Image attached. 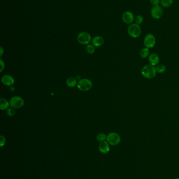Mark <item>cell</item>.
Masks as SVG:
<instances>
[{
	"label": "cell",
	"mask_w": 179,
	"mask_h": 179,
	"mask_svg": "<svg viewBox=\"0 0 179 179\" xmlns=\"http://www.w3.org/2000/svg\"><path fill=\"white\" fill-rule=\"evenodd\" d=\"M156 73H163L166 71V67L163 64L158 65L156 67Z\"/></svg>",
	"instance_id": "obj_19"
},
{
	"label": "cell",
	"mask_w": 179,
	"mask_h": 179,
	"mask_svg": "<svg viewBox=\"0 0 179 179\" xmlns=\"http://www.w3.org/2000/svg\"><path fill=\"white\" fill-rule=\"evenodd\" d=\"M92 38L90 35L87 32H81L77 36V40L82 45H88L91 42Z\"/></svg>",
	"instance_id": "obj_8"
},
{
	"label": "cell",
	"mask_w": 179,
	"mask_h": 179,
	"mask_svg": "<svg viewBox=\"0 0 179 179\" xmlns=\"http://www.w3.org/2000/svg\"><path fill=\"white\" fill-rule=\"evenodd\" d=\"M0 65H1V69H0V72H2L4 70L5 68V63L4 61H3L2 59H0Z\"/></svg>",
	"instance_id": "obj_25"
},
{
	"label": "cell",
	"mask_w": 179,
	"mask_h": 179,
	"mask_svg": "<svg viewBox=\"0 0 179 179\" xmlns=\"http://www.w3.org/2000/svg\"><path fill=\"white\" fill-rule=\"evenodd\" d=\"M174 179H179V177H177V178H175Z\"/></svg>",
	"instance_id": "obj_27"
},
{
	"label": "cell",
	"mask_w": 179,
	"mask_h": 179,
	"mask_svg": "<svg viewBox=\"0 0 179 179\" xmlns=\"http://www.w3.org/2000/svg\"><path fill=\"white\" fill-rule=\"evenodd\" d=\"M160 61V58L159 56L156 53H151L149 56V61L151 65L153 66H156L158 65Z\"/></svg>",
	"instance_id": "obj_12"
},
{
	"label": "cell",
	"mask_w": 179,
	"mask_h": 179,
	"mask_svg": "<svg viewBox=\"0 0 179 179\" xmlns=\"http://www.w3.org/2000/svg\"><path fill=\"white\" fill-rule=\"evenodd\" d=\"M160 1L161 0H149V2L153 6L158 5L160 4Z\"/></svg>",
	"instance_id": "obj_24"
},
{
	"label": "cell",
	"mask_w": 179,
	"mask_h": 179,
	"mask_svg": "<svg viewBox=\"0 0 179 179\" xmlns=\"http://www.w3.org/2000/svg\"><path fill=\"white\" fill-rule=\"evenodd\" d=\"M135 16H134L133 13L131 11L125 12L122 15V21L128 25H130L134 23V19Z\"/></svg>",
	"instance_id": "obj_9"
},
{
	"label": "cell",
	"mask_w": 179,
	"mask_h": 179,
	"mask_svg": "<svg viewBox=\"0 0 179 179\" xmlns=\"http://www.w3.org/2000/svg\"><path fill=\"white\" fill-rule=\"evenodd\" d=\"M139 54L141 57L146 58L150 56V50L147 48H143L140 51Z\"/></svg>",
	"instance_id": "obj_17"
},
{
	"label": "cell",
	"mask_w": 179,
	"mask_h": 179,
	"mask_svg": "<svg viewBox=\"0 0 179 179\" xmlns=\"http://www.w3.org/2000/svg\"><path fill=\"white\" fill-rule=\"evenodd\" d=\"M93 83L91 80L88 79H82L77 83V88L82 91H87L91 89Z\"/></svg>",
	"instance_id": "obj_3"
},
{
	"label": "cell",
	"mask_w": 179,
	"mask_h": 179,
	"mask_svg": "<svg viewBox=\"0 0 179 179\" xmlns=\"http://www.w3.org/2000/svg\"><path fill=\"white\" fill-rule=\"evenodd\" d=\"M127 32L129 35L132 38H138L141 35V27L137 24L132 23L129 25L127 29Z\"/></svg>",
	"instance_id": "obj_2"
},
{
	"label": "cell",
	"mask_w": 179,
	"mask_h": 179,
	"mask_svg": "<svg viewBox=\"0 0 179 179\" xmlns=\"http://www.w3.org/2000/svg\"><path fill=\"white\" fill-rule=\"evenodd\" d=\"M99 150L103 154H106L110 151V144L107 141L100 142L99 145Z\"/></svg>",
	"instance_id": "obj_10"
},
{
	"label": "cell",
	"mask_w": 179,
	"mask_h": 179,
	"mask_svg": "<svg viewBox=\"0 0 179 179\" xmlns=\"http://www.w3.org/2000/svg\"><path fill=\"white\" fill-rule=\"evenodd\" d=\"M156 67L151 65L145 66L141 69V74L145 78L149 79H153L156 76Z\"/></svg>",
	"instance_id": "obj_1"
},
{
	"label": "cell",
	"mask_w": 179,
	"mask_h": 179,
	"mask_svg": "<svg viewBox=\"0 0 179 179\" xmlns=\"http://www.w3.org/2000/svg\"><path fill=\"white\" fill-rule=\"evenodd\" d=\"M174 1V0H161L160 5L162 8H169L173 4Z\"/></svg>",
	"instance_id": "obj_15"
},
{
	"label": "cell",
	"mask_w": 179,
	"mask_h": 179,
	"mask_svg": "<svg viewBox=\"0 0 179 179\" xmlns=\"http://www.w3.org/2000/svg\"><path fill=\"white\" fill-rule=\"evenodd\" d=\"M2 82L6 86H12L14 83V79L10 75H4L2 76Z\"/></svg>",
	"instance_id": "obj_11"
},
{
	"label": "cell",
	"mask_w": 179,
	"mask_h": 179,
	"mask_svg": "<svg viewBox=\"0 0 179 179\" xmlns=\"http://www.w3.org/2000/svg\"><path fill=\"white\" fill-rule=\"evenodd\" d=\"M24 104L23 99L19 96H14L10 100V106L14 109H20L23 107Z\"/></svg>",
	"instance_id": "obj_7"
},
{
	"label": "cell",
	"mask_w": 179,
	"mask_h": 179,
	"mask_svg": "<svg viewBox=\"0 0 179 179\" xmlns=\"http://www.w3.org/2000/svg\"><path fill=\"white\" fill-rule=\"evenodd\" d=\"M9 106H10V103L7 101V100L4 98H1L0 99V109L2 110H8Z\"/></svg>",
	"instance_id": "obj_14"
},
{
	"label": "cell",
	"mask_w": 179,
	"mask_h": 179,
	"mask_svg": "<svg viewBox=\"0 0 179 179\" xmlns=\"http://www.w3.org/2000/svg\"><path fill=\"white\" fill-rule=\"evenodd\" d=\"M104 43V39L101 36H97L93 37L92 40V44L95 47H100L102 46Z\"/></svg>",
	"instance_id": "obj_13"
},
{
	"label": "cell",
	"mask_w": 179,
	"mask_h": 179,
	"mask_svg": "<svg viewBox=\"0 0 179 179\" xmlns=\"http://www.w3.org/2000/svg\"><path fill=\"white\" fill-rule=\"evenodd\" d=\"M156 42V38L154 35L153 34H148L143 39V44L145 47L151 49L154 47Z\"/></svg>",
	"instance_id": "obj_4"
},
{
	"label": "cell",
	"mask_w": 179,
	"mask_h": 179,
	"mask_svg": "<svg viewBox=\"0 0 179 179\" xmlns=\"http://www.w3.org/2000/svg\"><path fill=\"white\" fill-rule=\"evenodd\" d=\"M15 114H16L15 109L12 108V107H11V108H9L7 110V115H8V116L12 117V116H14Z\"/></svg>",
	"instance_id": "obj_22"
},
{
	"label": "cell",
	"mask_w": 179,
	"mask_h": 179,
	"mask_svg": "<svg viewBox=\"0 0 179 179\" xmlns=\"http://www.w3.org/2000/svg\"><path fill=\"white\" fill-rule=\"evenodd\" d=\"M107 136L105 133H100L97 136V140L99 142H102V141H106L107 139Z\"/></svg>",
	"instance_id": "obj_21"
},
{
	"label": "cell",
	"mask_w": 179,
	"mask_h": 179,
	"mask_svg": "<svg viewBox=\"0 0 179 179\" xmlns=\"http://www.w3.org/2000/svg\"><path fill=\"white\" fill-rule=\"evenodd\" d=\"M6 143L5 138L3 136H0V146L2 147L4 146Z\"/></svg>",
	"instance_id": "obj_23"
},
{
	"label": "cell",
	"mask_w": 179,
	"mask_h": 179,
	"mask_svg": "<svg viewBox=\"0 0 179 179\" xmlns=\"http://www.w3.org/2000/svg\"><path fill=\"white\" fill-rule=\"evenodd\" d=\"M150 14L153 19H160L163 14V10L160 5L153 6L151 10Z\"/></svg>",
	"instance_id": "obj_6"
},
{
	"label": "cell",
	"mask_w": 179,
	"mask_h": 179,
	"mask_svg": "<svg viewBox=\"0 0 179 179\" xmlns=\"http://www.w3.org/2000/svg\"><path fill=\"white\" fill-rule=\"evenodd\" d=\"M86 52L89 54H93L95 52V48L94 47V46L93 45L88 44L86 46Z\"/></svg>",
	"instance_id": "obj_20"
},
{
	"label": "cell",
	"mask_w": 179,
	"mask_h": 179,
	"mask_svg": "<svg viewBox=\"0 0 179 179\" xmlns=\"http://www.w3.org/2000/svg\"><path fill=\"white\" fill-rule=\"evenodd\" d=\"M143 21H144V17L141 15H138L135 17L134 23L137 24L138 25H141L143 23Z\"/></svg>",
	"instance_id": "obj_18"
},
{
	"label": "cell",
	"mask_w": 179,
	"mask_h": 179,
	"mask_svg": "<svg viewBox=\"0 0 179 179\" xmlns=\"http://www.w3.org/2000/svg\"><path fill=\"white\" fill-rule=\"evenodd\" d=\"M66 84L69 87L74 88L77 84L76 79L73 77H70L68 79H67Z\"/></svg>",
	"instance_id": "obj_16"
},
{
	"label": "cell",
	"mask_w": 179,
	"mask_h": 179,
	"mask_svg": "<svg viewBox=\"0 0 179 179\" xmlns=\"http://www.w3.org/2000/svg\"><path fill=\"white\" fill-rule=\"evenodd\" d=\"M0 56H1V57H2L3 55V53H4V49H3V48L2 47H0Z\"/></svg>",
	"instance_id": "obj_26"
},
{
	"label": "cell",
	"mask_w": 179,
	"mask_h": 179,
	"mask_svg": "<svg viewBox=\"0 0 179 179\" xmlns=\"http://www.w3.org/2000/svg\"><path fill=\"white\" fill-rule=\"evenodd\" d=\"M107 142L111 146H117L120 144L121 137L118 133L114 132H111L107 136Z\"/></svg>",
	"instance_id": "obj_5"
}]
</instances>
